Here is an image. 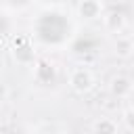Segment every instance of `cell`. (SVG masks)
Segmentation results:
<instances>
[{
	"label": "cell",
	"mask_w": 134,
	"mask_h": 134,
	"mask_svg": "<svg viewBox=\"0 0 134 134\" xmlns=\"http://www.w3.org/2000/svg\"><path fill=\"white\" fill-rule=\"evenodd\" d=\"M69 86H71L75 92L84 94V92L92 90V86H94V75H92L88 69H73L71 75H69Z\"/></svg>",
	"instance_id": "obj_1"
},
{
	"label": "cell",
	"mask_w": 134,
	"mask_h": 134,
	"mask_svg": "<svg viewBox=\"0 0 134 134\" xmlns=\"http://www.w3.org/2000/svg\"><path fill=\"white\" fill-rule=\"evenodd\" d=\"M124 121H126V128L132 130V111H130V109H126V113H124Z\"/></svg>",
	"instance_id": "obj_4"
},
{
	"label": "cell",
	"mask_w": 134,
	"mask_h": 134,
	"mask_svg": "<svg viewBox=\"0 0 134 134\" xmlns=\"http://www.w3.org/2000/svg\"><path fill=\"white\" fill-rule=\"evenodd\" d=\"M94 134H117V128L111 119H98L94 124Z\"/></svg>",
	"instance_id": "obj_3"
},
{
	"label": "cell",
	"mask_w": 134,
	"mask_h": 134,
	"mask_svg": "<svg viewBox=\"0 0 134 134\" xmlns=\"http://www.w3.org/2000/svg\"><path fill=\"white\" fill-rule=\"evenodd\" d=\"M80 15L84 19H96L100 15V4L96 0H84L80 4Z\"/></svg>",
	"instance_id": "obj_2"
},
{
	"label": "cell",
	"mask_w": 134,
	"mask_h": 134,
	"mask_svg": "<svg viewBox=\"0 0 134 134\" xmlns=\"http://www.w3.org/2000/svg\"><path fill=\"white\" fill-rule=\"evenodd\" d=\"M54 134H67V132H54Z\"/></svg>",
	"instance_id": "obj_5"
}]
</instances>
